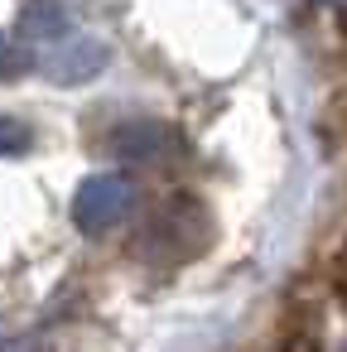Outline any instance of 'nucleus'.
<instances>
[{
    "instance_id": "1",
    "label": "nucleus",
    "mask_w": 347,
    "mask_h": 352,
    "mask_svg": "<svg viewBox=\"0 0 347 352\" xmlns=\"http://www.w3.org/2000/svg\"><path fill=\"white\" fill-rule=\"evenodd\" d=\"M34 63L54 78V82H63V87H73V82H92L107 63H111V49L97 39V34H58L54 44H44V54H34Z\"/></svg>"
},
{
    "instance_id": "2",
    "label": "nucleus",
    "mask_w": 347,
    "mask_h": 352,
    "mask_svg": "<svg viewBox=\"0 0 347 352\" xmlns=\"http://www.w3.org/2000/svg\"><path fill=\"white\" fill-rule=\"evenodd\" d=\"M131 198H135V188L121 174H87L78 184V193H73V222H78V232L111 227L121 212H131Z\"/></svg>"
},
{
    "instance_id": "3",
    "label": "nucleus",
    "mask_w": 347,
    "mask_h": 352,
    "mask_svg": "<svg viewBox=\"0 0 347 352\" xmlns=\"http://www.w3.org/2000/svg\"><path fill=\"white\" fill-rule=\"evenodd\" d=\"M58 34H68V10L58 6V0H34V6L20 15V39H25V44H30V39L54 44Z\"/></svg>"
},
{
    "instance_id": "4",
    "label": "nucleus",
    "mask_w": 347,
    "mask_h": 352,
    "mask_svg": "<svg viewBox=\"0 0 347 352\" xmlns=\"http://www.w3.org/2000/svg\"><path fill=\"white\" fill-rule=\"evenodd\" d=\"M159 145H164L159 121H126L121 131H111V150L126 160H150V155H159Z\"/></svg>"
},
{
    "instance_id": "5",
    "label": "nucleus",
    "mask_w": 347,
    "mask_h": 352,
    "mask_svg": "<svg viewBox=\"0 0 347 352\" xmlns=\"http://www.w3.org/2000/svg\"><path fill=\"white\" fill-rule=\"evenodd\" d=\"M34 68V49L20 34H0V78H20Z\"/></svg>"
},
{
    "instance_id": "6",
    "label": "nucleus",
    "mask_w": 347,
    "mask_h": 352,
    "mask_svg": "<svg viewBox=\"0 0 347 352\" xmlns=\"http://www.w3.org/2000/svg\"><path fill=\"white\" fill-rule=\"evenodd\" d=\"M30 145H34V131L20 116H0V160H20L30 155Z\"/></svg>"
},
{
    "instance_id": "7",
    "label": "nucleus",
    "mask_w": 347,
    "mask_h": 352,
    "mask_svg": "<svg viewBox=\"0 0 347 352\" xmlns=\"http://www.w3.org/2000/svg\"><path fill=\"white\" fill-rule=\"evenodd\" d=\"M0 352H49V347L34 342V338H25V342H15V347H0Z\"/></svg>"
},
{
    "instance_id": "8",
    "label": "nucleus",
    "mask_w": 347,
    "mask_h": 352,
    "mask_svg": "<svg viewBox=\"0 0 347 352\" xmlns=\"http://www.w3.org/2000/svg\"><path fill=\"white\" fill-rule=\"evenodd\" d=\"M333 352H347V342H337V347H333Z\"/></svg>"
},
{
    "instance_id": "9",
    "label": "nucleus",
    "mask_w": 347,
    "mask_h": 352,
    "mask_svg": "<svg viewBox=\"0 0 347 352\" xmlns=\"http://www.w3.org/2000/svg\"><path fill=\"white\" fill-rule=\"evenodd\" d=\"M333 6H347V0H333Z\"/></svg>"
}]
</instances>
